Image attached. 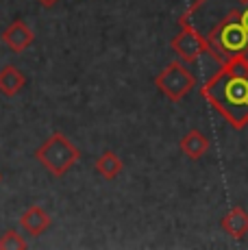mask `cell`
I'll return each mask as SVG.
<instances>
[{
	"label": "cell",
	"instance_id": "1",
	"mask_svg": "<svg viewBox=\"0 0 248 250\" xmlns=\"http://www.w3.org/2000/svg\"><path fill=\"white\" fill-rule=\"evenodd\" d=\"M200 96L235 131L248 124V59L237 55L220 63V70L200 87Z\"/></svg>",
	"mask_w": 248,
	"mask_h": 250
},
{
	"label": "cell",
	"instance_id": "2",
	"mask_svg": "<svg viewBox=\"0 0 248 250\" xmlns=\"http://www.w3.org/2000/svg\"><path fill=\"white\" fill-rule=\"evenodd\" d=\"M246 4L228 11L227 16H222L218 22H213L211 26L200 33V37H203L205 44H207V55H211L218 63H224V61L246 52L248 33H246V28L242 26V20H240L242 9H244Z\"/></svg>",
	"mask_w": 248,
	"mask_h": 250
},
{
	"label": "cell",
	"instance_id": "3",
	"mask_svg": "<svg viewBox=\"0 0 248 250\" xmlns=\"http://www.w3.org/2000/svg\"><path fill=\"white\" fill-rule=\"evenodd\" d=\"M35 159L44 166L46 172L52 176H63L72 166L81 159V150L70 142L63 133H52V135L35 150Z\"/></svg>",
	"mask_w": 248,
	"mask_h": 250
},
{
	"label": "cell",
	"instance_id": "4",
	"mask_svg": "<svg viewBox=\"0 0 248 250\" xmlns=\"http://www.w3.org/2000/svg\"><path fill=\"white\" fill-rule=\"evenodd\" d=\"M155 87L161 91L168 100L179 103L196 87V76L185 68L181 61L168 63L159 74L155 76Z\"/></svg>",
	"mask_w": 248,
	"mask_h": 250
},
{
	"label": "cell",
	"instance_id": "5",
	"mask_svg": "<svg viewBox=\"0 0 248 250\" xmlns=\"http://www.w3.org/2000/svg\"><path fill=\"white\" fill-rule=\"evenodd\" d=\"M170 46H172V50L183 61H198L203 55H207V44H205V40L189 24H181V33L176 37H172Z\"/></svg>",
	"mask_w": 248,
	"mask_h": 250
},
{
	"label": "cell",
	"instance_id": "6",
	"mask_svg": "<svg viewBox=\"0 0 248 250\" xmlns=\"http://www.w3.org/2000/svg\"><path fill=\"white\" fill-rule=\"evenodd\" d=\"M2 42L9 46V50L24 52L26 48H31V44L35 42V33L31 31V26H28L24 20H16L4 28Z\"/></svg>",
	"mask_w": 248,
	"mask_h": 250
},
{
	"label": "cell",
	"instance_id": "7",
	"mask_svg": "<svg viewBox=\"0 0 248 250\" xmlns=\"http://www.w3.org/2000/svg\"><path fill=\"white\" fill-rule=\"evenodd\" d=\"M20 224H22V229H24L28 235H35V237H40V235H44L46 230L50 229L52 218L48 215V211H46L44 207L31 205L24 211V213H22Z\"/></svg>",
	"mask_w": 248,
	"mask_h": 250
},
{
	"label": "cell",
	"instance_id": "8",
	"mask_svg": "<svg viewBox=\"0 0 248 250\" xmlns=\"http://www.w3.org/2000/svg\"><path fill=\"white\" fill-rule=\"evenodd\" d=\"M220 227L222 230L233 239H242L248 233V213L240 207H233L231 211L222 215L220 220Z\"/></svg>",
	"mask_w": 248,
	"mask_h": 250
},
{
	"label": "cell",
	"instance_id": "9",
	"mask_svg": "<svg viewBox=\"0 0 248 250\" xmlns=\"http://www.w3.org/2000/svg\"><path fill=\"white\" fill-rule=\"evenodd\" d=\"M179 148L183 150V155L185 157H189L192 161H198V159H203L205 155H207V150H209V139L203 135L200 131H189V133H185L183 139L179 142Z\"/></svg>",
	"mask_w": 248,
	"mask_h": 250
},
{
	"label": "cell",
	"instance_id": "10",
	"mask_svg": "<svg viewBox=\"0 0 248 250\" xmlns=\"http://www.w3.org/2000/svg\"><path fill=\"white\" fill-rule=\"evenodd\" d=\"M24 85H26V76L22 74L16 65H4V68L0 70V91H2L4 96L13 98Z\"/></svg>",
	"mask_w": 248,
	"mask_h": 250
},
{
	"label": "cell",
	"instance_id": "11",
	"mask_svg": "<svg viewBox=\"0 0 248 250\" xmlns=\"http://www.w3.org/2000/svg\"><path fill=\"white\" fill-rule=\"evenodd\" d=\"M94 167H96V172L103 179H107V181H116L118 179V174L122 172V167H124V163L122 159L116 155L113 150H104L103 155L98 157L96 161H94Z\"/></svg>",
	"mask_w": 248,
	"mask_h": 250
},
{
	"label": "cell",
	"instance_id": "12",
	"mask_svg": "<svg viewBox=\"0 0 248 250\" xmlns=\"http://www.w3.org/2000/svg\"><path fill=\"white\" fill-rule=\"evenodd\" d=\"M26 246V239L13 229L2 230V235H0V250H24Z\"/></svg>",
	"mask_w": 248,
	"mask_h": 250
},
{
	"label": "cell",
	"instance_id": "13",
	"mask_svg": "<svg viewBox=\"0 0 248 250\" xmlns=\"http://www.w3.org/2000/svg\"><path fill=\"white\" fill-rule=\"evenodd\" d=\"M37 2L41 4V7H46V9H50V7H55L57 2H59V0H37Z\"/></svg>",
	"mask_w": 248,
	"mask_h": 250
},
{
	"label": "cell",
	"instance_id": "14",
	"mask_svg": "<svg viewBox=\"0 0 248 250\" xmlns=\"http://www.w3.org/2000/svg\"><path fill=\"white\" fill-rule=\"evenodd\" d=\"M244 57H246V59H248V48H246V52H244Z\"/></svg>",
	"mask_w": 248,
	"mask_h": 250
},
{
	"label": "cell",
	"instance_id": "15",
	"mask_svg": "<svg viewBox=\"0 0 248 250\" xmlns=\"http://www.w3.org/2000/svg\"><path fill=\"white\" fill-rule=\"evenodd\" d=\"M0 181H2V174H0Z\"/></svg>",
	"mask_w": 248,
	"mask_h": 250
}]
</instances>
